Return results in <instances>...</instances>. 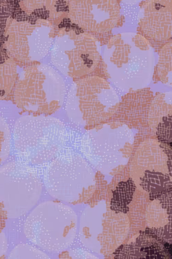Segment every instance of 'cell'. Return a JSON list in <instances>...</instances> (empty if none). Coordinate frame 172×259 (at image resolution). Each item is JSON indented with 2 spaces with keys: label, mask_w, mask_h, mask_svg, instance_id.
Wrapping results in <instances>:
<instances>
[{
  "label": "cell",
  "mask_w": 172,
  "mask_h": 259,
  "mask_svg": "<svg viewBox=\"0 0 172 259\" xmlns=\"http://www.w3.org/2000/svg\"><path fill=\"white\" fill-rule=\"evenodd\" d=\"M105 70L117 88L130 92L146 88L154 73V50L147 39L136 33L112 36L103 49Z\"/></svg>",
  "instance_id": "cell-1"
},
{
  "label": "cell",
  "mask_w": 172,
  "mask_h": 259,
  "mask_svg": "<svg viewBox=\"0 0 172 259\" xmlns=\"http://www.w3.org/2000/svg\"><path fill=\"white\" fill-rule=\"evenodd\" d=\"M66 141L63 122L47 116L19 118L14 130L15 149L22 161L46 163L61 153Z\"/></svg>",
  "instance_id": "cell-2"
},
{
  "label": "cell",
  "mask_w": 172,
  "mask_h": 259,
  "mask_svg": "<svg viewBox=\"0 0 172 259\" xmlns=\"http://www.w3.org/2000/svg\"><path fill=\"white\" fill-rule=\"evenodd\" d=\"M44 183L52 197L73 205L86 203L96 190L92 167L73 151L59 154L50 162L45 171Z\"/></svg>",
  "instance_id": "cell-3"
},
{
  "label": "cell",
  "mask_w": 172,
  "mask_h": 259,
  "mask_svg": "<svg viewBox=\"0 0 172 259\" xmlns=\"http://www.w3.org/2000/svg\"><path fill=\"white\" fill-rule=\"evenodd\" d=\"M119 99L114 89L99 76H88L72 85L66 112L72 122L84 128L94 127L114 116Z\"/></svg>",
  "instance_id": "cell-4"
},
{
  "label": "cell",
  "mask_w": 172,
  "mask_h": 259,
  "mask_svg": "<svg viewBox=\"0 0 172 259\" xmlns=\"http://www.w3.org/2000/svg\"><path fill=\"white\" fill-rule=\"evenodd\" d=\"M77 217L69 206L53 201L41 203L24 224L26 237L41 249L60 251L69 247L77 234Z\"/></svg>",
  "instance_id": "cell-5"
},
{
  "label": "cell",
  "mask_w": 172,
  "mask_h": 259,
  "mask_svg": "<svg viewBox=\"0 0 172 259\" xmlns=\"http://www.w3.org/2000/svg\"><path fill=\"white\" fill-rule=\"evenodd\" d=\"M133 143L134 134L126 124H100L85 134L81 150L100 171L111 174L129 161Z\"/></svg>",
  "instance_id": "cell-6"
},
{
  "label": "cell",
  "mask_w": 172,
  "mask_h": 259,
  "mask_svg": "<svg viewBox=\"0 0 172 259\" xmlns=\"http://www.w3.org/2000/svg\"><path fill=\"white\" fill-rule=\"evenodd\" d=\"M66 85L61 75L47 65L28 68L22 73L14 92L16 105L34 114H51L63 105Z\"/></svg>",
  "instance_id": "cell-7"
},
{
  "label": "cell",
  "mask_w": 172,
  "mask_h": 259,
  "mask_svg": "<svg viewBox=\"0 0 172 259\" xmlns=\"http://www.w3.org/2000/svg\"><path fill=\"white\" fill-rule=\"evenodd\" d=\"M130 221L126 213L108 209L104 200L81 214L79 238L86 248L103 255L112 254L126 239Z\"/></svg>",
  "instance_id": "cell-8"
},
{
  "label": "cell",
  "mask_w": 172,
  "mask_h": 259,
  "mask_svg": "<svg viewBox=\"0 0 172 259\" xmlns=\"http://www.w3.org/2000/svg\"><path fill=\"white\" fill-rule=\"evenodd\" d=\"M71 20L60 32L51 52L52 63L63 74L80 77L92 73L100 61L97 41Z\"/></svg>",
  "instance_id": "cell-9"
},
{
  "label": "cell",
  "mask_w": 172,
  "mask_h": 259,
  "mask_svg": "<svg viewBox=\"0 0 172 259\" xmlns=\"http://www.w3.org/2000/svg\"><path fill=\"white\" fill-rule=\"evenodd\" d=\"M41 191L39 175L25 162H9L0 167V205L9 218H18L31 210Z\"/></svg>",
  "instance_id": "cell-10"
},
{
  "label": "cell",
  "mask_w": 172,
  "mask_h": 259,
  "mask_svg": "<svg viewBox=\"0 0 172 259\" xmlns=\"http://www.w3.org/2000/svg\"><path fill=\"white\" fill-rule=\"evenodd\" d=\"M52 26L46 20L11 21L5 32L3 47L13 59L37 61L49 52Z\"/></svg>",
  "instance_id": "cell-11"
},
{
  "label": "cell",
  "mask_w": 172,
  "mask_h": 259,
  "mask_svg": "<svg viewBox=\"0 0 172 259\" xmlns=\"http://www.w3.org/2000/svg\"><path fill=\"white\" fill-rule=\"evenodd\" d=\"M69 13L75 25L98 33L112 29L120 19L117 0H70Z\"/></svg>",
  "instance_id": "cell-12"
},
{
  "label": "cell",
  "mask_w": 172,
  "mask_h": 259,
  "mask_svg": "<svg viewBox=\"0 0 172 259\" xmlns=\"http://www.w3.org/2000/svg\"><path fill=\"white\" fill-rule=\"evenodd\" d=\"M139 26L145 35L155 40L171 38V0H147L143 7Z\"/></svg>",
  "instance_id": "cell-13"
},
{
  "label": "cell",
  "mask_w": 172,
  "mask_h": 259,
  "mask_svg": "<svg viewBox=\"0 0 172 259\" xmlns=\"http://www.w3.org/2000/svg\"><path fill=\"white\" fill-rule=\"evenodd\" d=\"M171 245L147 228L134 243L119 247L114 252V258H171Z\"/></svg>",
  "instance_id": "cell-14"
},
{
  "label": "cell",
  "mask_w": 172,
  "mask_h": 259,
  "mask_svg": "<svg viewBox=\"0 0 172 259\" xmlns=\"http://www.w3.org/2000/svg\"><path fill=\"white\" fill-rule=\"evenodd\" d=\"M13 18L20 21L55 20L69 13L70 0H19Z\"/></svg>",
  "instance_id": "cell-15"
},
{
  "label": "cell",
  "mask_w": 172,
  "mask_h": 259,
  "mask_svg": "<svg viewBox=\"0 0 172 259\" xmlns=\"http://www.w3.org/2000/svg\"><path fill=\"white\" fill-rule=\"evenodd\" d=\"M140 185L148 193L149 199L158 200L164 193L172 190L171 176L162 171L145 170Z\"/></svg>",
  "instance_id": "cell-16"
},
{
  "label": "cell",
  "mask_w": 172,
  "mask_h": 259,
  "mask_svg": "<svg viewBox=\"0 0 172 259\" xmlns=\"http://www.w3.org/2000/svg\"><path fill=\"white\" fill-rule=\"evenodd\" d=\"M17 77V67L7 49L0 45V98L10 93Z\"/></svg>",
  "instance_id": "cell-17"
},
{
  "label": "cell",
  "mask_w": 172,
  "mask_h": 259,
  "mask_svg": "<svg viewBox=\"0 0 172 259\" xmlns=\"http://www.w3.org/2000/svg\"><path fill=\"white\" fill-rule=\"evenodd\" d=\"M135 191V183L132 179L119 183L112 193L109 206L111 210L117 213H128Z\"/></svg>",
  "instance_id": "cell-18"
},
{
  "label": "cell",
  "mask_w": 172,
  "mask_h": 259,
  "mask_svg": "<svg viewBox=\"0 0 172 259\" xmlns=\"http://www.w3.org/2000/svg\"><path fill=\"white\" fill-rule=\"evenodd\" d=\"M171 42L164 45L160 50L157 75L160 82L171 85Z\"/></svg>",
  "instance_id": "cell-19"
},
{
  "label": "cell",
  "mask_w": 172,
  "mask_h": 259,
  "mask_svg": "<svg viewBox=\"0 0 172 259\" xmlns=\"http://www.w3.org/2000/svg\"><path fill=\"white\" fill-rule=\"evenodd\" d=\"M44 252L30 245H19L11 251L9 258L12 259H44L49 258Z\"/></svg>",
  "instance_id": "cell-20"
},
{
  "label": "cell",
  "mask_w": 172,
  "mask_h": 259,
  "mask_svg": "<svg viewBox=\"0 0 172 259\" xmlns=\"http://www.w3.org/2000/svg\"><path fill=\"white\" fill-rule=\"evenodd\" d=\"M13 5L7 0H0V45L5 42V32L13 18Z\"/></svg>",
  "instance_id": "cell-21"
},
{
  "label": "cell",
  "mask_w": 172,
  "mask_h": 259,
  "mask_svg": "<svg viewBox=\"0 0 172 259\" xmlns=\"http://www.w3.org/2000/svg\"><path fill=\"white\" fill-rule=\"evenodd\" d=\"M11 148V134L7 122L0 117V164L8 157Z\"/></svg>",
  "instance_id": "cell-22"
},
{
  "label": "cell",
  "mask_w": 172,
  "mask_h": 259,
  "mask_svg": "<svg viewBox=\"0 0 172 259\" xmlns=\"http://www.w3.org/2000/svg\"><path fill=\"white\" fill-rule=\"evenodd\" d=\"M156 130L160 144L171 146V114L164 116L157 124Z\"/></svg>",
  "instance_id": "cell-23"
},
{
  "label": "cell",
  "mask_w": 172,
  "mask_h": 259,
  "mask_svg": "<svg viewBox=\"0 0 172 259\" xmlns=\"http://www.w3.org/2000/svg\"><path fill=\"white\" fill-rule=\"evenodd\" d=\"M67 254L68 255H71V256L72 255H77L76 256H74L73 258H96L95 256H92L91 254H89L86 251L77 250V249L67 252ZM69 257H68V258H69Z\"/></svg>",
  "instance_id": "cell-24"
},
{
  "label": "cell",
  "mask_w": 172,
  "mask_h": 259,
  "mask_svg": "<svg viewBox=\"0 0 172 259\" xmlns=\"http://www.w3.org/2000/svg\"><path fill=\"white\" fill-rule=\"evenodd\" d=\"M124 3L130 4V5H134V4H137L138 3H140L142 0H123Z\"/></svg>",
  "instance_id": "cell-25"
},
{
  "label": "cell",
  "mask_w": 172,
  "mask_h": 259,
  "mask_svg": "<svg viewBox=\"0 0 172 259\" xmlns=\"http://www.w3.org/2000/svg\"><path fill=\"white\" fill-rule=\"evenodd\" d=\"M7 1L10 2L11 3V2H16V3H17L19 1V0H7Z\"/></svg>",
  "instance_id": "cell-26"
}]
</instances>
